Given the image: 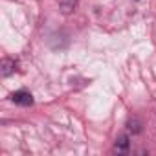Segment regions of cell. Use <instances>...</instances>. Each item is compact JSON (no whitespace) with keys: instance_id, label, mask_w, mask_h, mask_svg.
Segmentation results:
<instances>
[{"instance_id":"cell-1","label":"cell","mask_w":156,"mask_h":156,"mask_svg":"<svg viewBox=\"0 0 156 156\" xmlns=\"http://www.w3.org/2000/svg\"><path fill=\"white\" fill-rule=\"evenodd\" d=\"M11 101L20 105V107H31L33 105V96L28 90H17L11 94Z\"/></svg>"},{"instance_id":"cell-4","label":"cell","mask_w":156,"mask_h":156,"mask_svg":"<svg viewBox=\"0 0 156 156\" xmlns=\"http://www.w3.org/2000/svg\"><path fill=\"white\" fill-rule=\"evenodd\" d=\"M77 6V0H61V11L64 15H70Z\"/></svg>"},{"instance_id":"cell-5","label":"cell","mask_w":156,"mask_h":156,"mask_svg":"<svg viewBox=\"0 0 156 156\" xmlns=\"http://www.w3.org/2000/svg\"><path fill=\"white\" fill-rule=\"evenodd\" d=\"M127 129H129V132H132V134H140V132H141V121H140L138 118H132V119H129Z\"/></svg>"},{"instance_id":"cell-3","label":"cell","mask_w":156,"mask_h":156,"mask_svg":"<svg viewBox=\"0 0 156 156\" xmlns=\"http://www.w3.org/2000/svg\"><path fill=\"white\" fill-rule=\"evenodd\" d=\"M129 136L127 134H121L118 140H116V145H114V151L116 152H119V154H125V152H129Z\"/></svg>"},{"instance_id":"cell-2","label":"cell","mask_w":156,"mask_h":156,"mask_svg":"<svg viewBox=\"0 0 156 156\" xmlns=\"http://www.w3.org/2000/svg\"><path fill=\"white\" fill-rule=\"evenodd\" d=\"M15 70H17V62L9 57H4L2 64H0V73H2V77H9L11 73H15Z\"/></svg>"}]
</instances>
